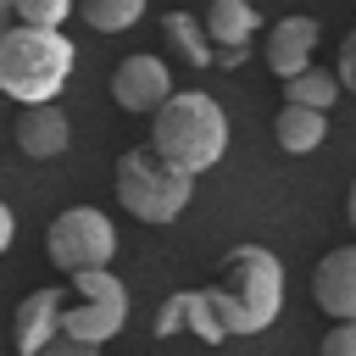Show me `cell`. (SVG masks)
Returning <instances> with one entry per match:
<instances>
[{
    "instance_id": "15",
    "label": "cell",
    "mask_w": 356,
    "mask_h": 356,
    "mask_svg": "<svg viewBox=\"0 0 356 356\" xmlns=\"http://www.w3.org/2000/svg\"><path fill=\"white\" fill-rule=\"evenodd\" d=\"M161 33L178 44V56L189 67H211V39H206V22H195L189 11H167L161 17Z\"/></svg>"
},
{
    "instance_id": "21",
    "label": "cell",
    "mask_w": 356,
    "mask_h": 356,
    "mask_svg": "<svg viewBox=\"0 0 356 356\" xmlns=\"http://www.w3.org/2000/svg\"><path fill=\"white\" fill-rule=\"evenodd\" d=\"M11 239H17V217H11V206L0 200V256L11 250Z\"/></svg>"
},
{
    "instance_id": "23",
    "label": "cell",
    "mask_w": 356,
    "mask_h": 356,
    "mask_svg": "<svg viewBox=\"0 0 356 356\" xmlns=\"http://www.w3.org/2000/svg\"><path fill=\"white\" fill-rule=\"evenodd\" d=\"M350 228H356V184H350Z\"/></svg>"
},
{
    "instance_id": "1",
    "label": "cell",
    "mask_w": 356,
    "mask_h": 356,
    "mask_svg": "<svg viewBox=\"0 0 356 356\" xmlns=\"http://www.w3.org/2000/svg\"><path fill=\"white\" fill-rule=\"evenodd\" d=\"M222 334H261L284 312V267L261 245H234L217 267V284L206 289Z\"/></svg>"
},
{
    "instance_id": "9",
    "label": "cell",
    "mask_w": 356,
    "mask_h": 356,
    "mask_svg": "<svg viewBox=\"0 0 356 356\" xmlns=\"http://www.w3.org/2000/svg\"><path fill=\"white\" fill-rule=\"evenodd\" d=\"M67 145H72V122H67V111H61L56 100H28V106L17 111V150H22V156L50 161V156H61Z\"/></svg>"
},
{
    "instance_id": "11",
    "label": "cell",
    "mask_w": 356,
    "mask_h": 356,
    "mask_svg": "<svg viewBox=\"0 0 356 356\" xmlns=\"http://www.w3.org/2000/svg\"><path fill=\"white\" fill-rule=\"evenodd\" d=\"M312 56H317V22L312 17H278L267 33V67L278 78H289V72L312 67Z\"/></svg>"
},
{
    "instance_id": "14",
    "label": "cell",
    "mask_w": 356,
    "mask_h": 356,
    "mask_svg": "<svg viewBox=\"0 0 356 356\" xmlns=\"http://www.w3.org/2000/svg\"><path fill=\"white\" fill-rule=\"evenodd\" d=\"M323 139H328V111L300 106V100H284V111H278V145H284L289 156H306V150H317Z\"/></svg>"
},
{
    "instance_id": "6",
    "label": "cell",
    "mask_w": 356,
    "mask_h": 356,
    "mask_svg": "<svg viewBox=\"0 0 356 356\" xmlns=\"http://www.w3.org/2000/svg\"><path fill=\"white\" fill-rule=\"evenodd\" d=\"M44 250L61 273H78V267H106L117 256V228L106 211L95 206H67L50 228H44Z\"/></svg>"
},
{
    "instance_id": "20",
    "label": "cell",
    "mask_w": 356,
    "mask_h": 356,
    "mask_svg": "<svg viewBox=\"0 0 356 356\" xmlns=\"http://www.w3.org/2000/svg\"><path fill=\"white\" fill-rule=\"evenodd\" d=\"M334 72H339L345 89H356V28L345 33V44H339V67H334Z\"/></svg>"
},
{
    "instance_id": "12",
    "label": "cell",
    "mask_w": 356,
    "mask_h": 356,
    "mask_svg": "<svg viewBox=\"0 0 356 356\" xmlns=\"http://www.w3.org/2000/svg\"><path fill=\"white\" fill-rule=\"evenodd\" d=\"M178 328L200 334L206 345L228 339V334H222V323H217V312H211V300H206V289H184V295H172V300L161 306V317H156V334L167 339V334H178Z\"/></svg>"
},
{
    "instance_id": "4",
    "label": "cell",
    "mask_w": 356,
    "mask_h": 356,
    "mask_svg": "<svg viewBox=\"0 0 356 356\" xmlns=\"http://www.w3.org/2000/svg\"><path fill=\"white\" fill-rule=\"evenodd\" d=\"M67 284H72V300H61V323L44 339V350L50 356H83V350H100L106 339H117V328L128 317L122 278H111L106 267H78V273H67Z\"/></svg>"
},
{
    "instance_id": "3",
    "label": "cell",
    "mask_w": 356,
    "mask_h": 356,
    "mask_svg": "<svg viewBox=\"0 0 356 356\" xmlns=\"http://www.w3.org/2000/svg\"><path fill=\"white\" fill-rule=\"evenodd\" d=\"M72 39L61 28H33V22H11L0 33V89L28 106V100H56L61 83L72 78Z\"/></svg>"
},
{
    "instance_id": "13",
    "label": "cell",
    "mask_w": 356,
    "mask_h": 356,
    "mask_svg": "<svg viewBox=\"0 0 356 356\" xmlns=\"http://www.w3.org/2000/svg\"><path fill=\"white\" fill-rule=\"evenodd\" d=\"M61 300H67V289H33L22 306H17V350H44V339L56 334V323H61Z\"/></svg>"
},
{
    "instance_id": "19",
    "label": "cell",
    "mask_w": 356,
    "mask_h": 356,
    "mask_svg": "<svg viewBox=\"0 0 356 356\" xmlns=\"http://www.w3.org/2000/svg\"><path fill=\"white\" fill-rule=\"evenodd\" d=\"M323 350L328 356H356V323H334L328 339H323Z\"/></svg>"
},
{
    "instance_id": "2",
    "label": "cell",
    "mask_w": 356,
    "mask_h": 356,
    "mask_svg": "<svg viewBox=\"0 0 356 356\" xmlns=\"http://www.w3.org/2000/svg\"><path fill=\"white\" fill-rule=\"evenodd\" d=\"M156 128H150V145L184 167V172H206L222 161L228 150V111L206 95V89H184V95H167L156 111Z\"/></svg>"
},
{
    "instance_id": "8",
    "label": "cell",
    "mask_w": 356,
    "mask_h": 356,
    "mask_svg": "<svg viewBox=\"0 0 356 356\" xmlns=\"http://www.w3.org/2000/svg\"><path fill=\"white\" fill-rule=\"evenodd\" d=\"M256 6L250 0H211L206 6V39H211V61L222 67H239L250 39H256Z\"/></svg>"
},
{
    "instance_id": "18",
    "label": "cell",
    "mask_w": 356,
    "mask_h": 356,
    "mask_svg": "<svg viewBox=\"0 0 356 356\" xmlns=\"http://www.w3.org/2000/svg\"><path fill=\"white\" fill-rule=\"evenodd\" d=\"M72 17V0H17V22H33V28H61Z\"/></svg>"
},
{
    "instance_id": "22",
    "label": "cell",
    "mask_w": 356,
    "mask_h": 356,
    "mask_svg": "<svg viewBox=\"0 0 356 356\" xmlns=\"http://www.w3.org/2000/svg\"><path fill=\"white\" fill-rule=\"evenodd\" d=\"M11 22H17V0H0V33H6Z\"/></svg>"
},
{
    "instance_id": "5",
    "label": "cell",
    "mask_w": 356,
    "mask_h": 356,
    "mask_svg": "<svg viewBox=\"0 0 356 356\" xmlns=\"http://www.w3.org/2000/svg\"><path fill=\"white\" fill-rule=\"evenodd\" d=\"M189 189H195V172L172 167L156 145H139V150L117 156V200L139 222H156V228L172 222L189 206Z\"/></svg>"
},
{
    "instance_id": "7",
    "label": "cell",
    "mask_w": 356,
    "mask_h": 356,
    "mask_svg": "<svg viewBox=\"0 0 356 356\" xmlns=\"http://www.w3.org/2000/svg\"><path fill=\"white\" fill-rule=\"evenodd\" d=\"M167 95H172V78H167V67H161L156 56H128V61H117V72H111V100H117L122 111L150 117Z\"/></svg>"
},
{
    "instance_id": "17",
    "label": "cell",
    "mask_w": 356,
    "mask_h": 356,
    "mask_svg": "<svg viewBox=\"0 0 356 356\" xmlns=\"http://www.w3.org/2000/svg\"><path fill=\"white\" fill-rule=\"evenodd\" d=\"M72 11L95 28V33H122L145 17V0H72Z\"/></svg>"
},
{
    "instance_id": "10",
    "label": "cell",
    "mask_w": 356,
    "mask_h": 356,
    "mask_svg": "<svg viewBox=\"0 0 356 356\" xmlns=\"http://www.w3.org/2000/svg\"><path fill=\"white\" fill-rule=\"evenodd\" d=\"M312 295L334 323H356V245H339V250H328L317 261Z\"/></svg>"
},
{
    "instance_id": "16",
    "label": "cell",
    "mask_w": 356,
    "mask_h": 356,
    "mask_svg": "<svg viewBox=\"0 0 356 356\" xmlns=\"http://www.w3.org/2000/svg\"><path fill=\"white\" fill-rule=\"evenodd\" d=\"M339 72H323V67H300V72H289L284 78V95L289 100H300V106H317V111H328L334 100H339Z\"/></svg>"
}]
</instances>
